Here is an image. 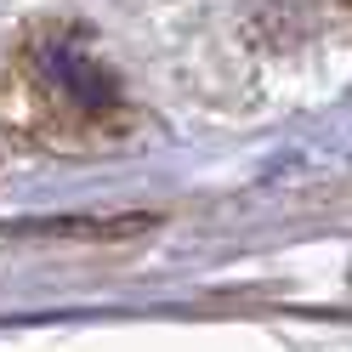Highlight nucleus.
<instances>
[{"label": "nucleus", "instance_id": "1", "mask_svg": "<svg viewBox=\"0 0 352 352\" xmlns=\"http://www.w3.org/2000/svg\"><path fill=\"white\" fill-rule=\"evenodd\" d=\"M17 74H23L29 102L63 131H108L120 125L125 97L114 69L102 63L97 40L74 23H40L17 46Z\"/></svg>", "mask_w": 352, "mask_h": 352}, {"label": "nucleus", "instance_id": "2", "mask_svg": "<svg viewBox=\"0 0 352 352\" xmlns=\"http://www.w3.org/2000/svg\"><path fill=\"white\" fill-rule=\"evenodd\" d=\"M341 6H352V0H341Z\"/></svg>", "mask_w": 352, "mask_h": 352}]
</instances>
